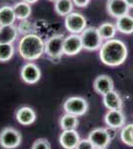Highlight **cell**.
I'll list each match as a JSON object with an SVG mask.
<instances>
[{
  "label": "cell",
  "instance_id": "obj_16",
  "mask_svg": "<svg viewBox=\"0 0 133 149\" xmlns=\"http://www.w3.org/2000/svg\"><path fill=\"white\" fill-rule=\"evenodd\" d=\"M19 32L15 25L0 26V44H13Z\"/></svg>",
  "mask_w": 133,
  "mask_h": 149
},
{
  "label": "cell",
  "instance_id": "obj_12",
  "mask_svg": "<svg viewBox=\"0 0 133 149\" xmlns=\"http://www.w3.org/2000/svg\"><path fill=\"white\" fill-rule=\"evenodd\" d=\"M93 90L98 95H104L105 93L114 90V84L112 79L107 74H100L93 81Z\"/></svg>",
  "mask_w": 133,
  "mask_h": 149
},
{
  "label": "cell",
  "instance_id": "obj_13",
  "mask_svg": "<svg viewBox=\"0 0 133 149\" xmlns=\"http://www.w3.org/2000/svg\"><path fill=\"white\" fill-rule=\"evenodd\" d=\"M104 122L109 128H122L125 124V115L122 110H108L104 115Z\"/></svg>",
  "mask_w": 133,
  "mask_h": 149
},
{
  "label": "cell",
  "instance_id": "obj_30",
  "mask_svg": "<svg viewBox=\"0 0 133 149\" xmlns=\"http://www.w3.org/2000/svg\"><path fill=\"white\" fill-rule=\"evenodd\" d=\"M125 2L129 6V8H133V0H125Z\"/></svg>",
  "mask_w": 133,
  "mask_h": 149
},
{
  "label": "cell",
  "instance_id": "obj_9",
  "mask_svg": "<svg viewBox=\"0 0 133 149\" xmlns=\"http://www.w3.org/2000/svg\"><path fill=\"white\" fill-rule=\"evenodd\" d=\"M21 80L28 85H34L38 83L41 79V70L36 64L29 62L21 68Z\"/></svg>",
  "mask_w": 133,
  "mask_h": 149
},
{
  "label": "cell",
  "instance_id": "obj_15",
  "mask_svg": "<svg viewBox=\"0 0 133 149\" xmlns=\"http://www.w3.org/2000/svg\"><path fill=\"white\" fill-rule=\"evenodd\" d=\"M102 102L108 110H122L123 102L119 93L114 90L102 95Z\"/></svg>",
  "mask_w": 133,
  "mask_h": 149
},
{
  "label": "cell",
  "instance_id": "obj_8",
  "mask_svg": "<svg viewBox=\"0 0 133 149\" xmlns=\"http://www.w3.org/2000/svg\"><path fill=\"white\" fill-rule=\"evenodd\" d=\"M88 139L96 149H105L110 144L112 138L108 133L107 129L97 127L89 132Z\"/></svg>",
  "mask_w": 133,
  "mask_h": 149
},
{
  "label": "cell",
  "instance_id": "obj_19",
  "mask_svg": "<svg viewBox=\"0 0 133 149\" xmlns=\"http://www.w3.org/2000/svg\"><path fill=\"white\" fill-rule=\"evenodd\" d=\"M16 19L13 6L4 5L0 7V26L14 25Z\"/></svg>",
  "mask_w": 133,
  "mask_h": 149
},
{
  "label": "cell",
  "instance_id": "obj_23",
  "mask_svg": "<svg viewBox=\"0 0 133 149\" xmlns=\"http://www.w3.org/2000/svg\"><path fill=\"white\" fill-rule=\"evenodd\" d=\"M79 125L78 116L70 113L64 114L60 119V126L63 130H74Z\"/></svg>",
  "mask_w": 133,
  "mask_h": 149
},
{
  "label": "cell",
  "instance_id": "obj_22",
  "mask_svg": "<svg viewBox=\"0 0 133 149\" xmlns=\"http://www.w3.org/2000/svg\"><path fill=\"white\" fill-rule=\"evenodd\" d=\"M55 11L60 16L66 17L70 13L72 12L74 9V3L72 0H57L54 5Z\"/></svg>",
  "mask_w": 133,
  "mask_h": 149
},
{
  "label": "cell",
  "instance_id": "obj_10",
  "mask_svg": "<svg viewBox=\"0 0 133 149\" xmlns=\"http://www.w3.org/2000/svg\"><path fill=\"white\" fill-rule=\"evenodd\" d=\"M81 35L70 34L65 38L64 41V55L67 56H75L78 55L83 50Z\"/></svg>",
  "mask_w": 133,
  "mask_h": 149
},
{
  "label": "cell",
  "instance_id": "obj_5",
  "mask_svg": "<svg viewBox=\"0 0 133 149\" xmlns=\"http://www.w3.org/2000/svg\"><path fill=\"white\" fill-rule=\"evenodd\" d=\"M86 19L79 12H72L65 17V27L71 34L81 35L86 28Z\"/></svg>",
  "mask_w": 133,
  "mask_h": 149
},
{
  "label": "cell",
  "instance_id": "obj_7",
  "mask_svg": "<svg viewBox=\"0 0 133 149\" xmlns=\"http://www.w3.org/2000/svg\"><path fill=\"white\" fill-rule=\"evenodd\" d=\"M22 136L20 132L12 127H6L0 132V146L5 149H14L20 146Z\"/></svg>",
  "mask_w": 133,
  "mask_h": 149
},
{
  "label": "cell",
  "instance_id": "obj_4",
  "mask_svg": "<svg viewBox=\"0 0 133 149\" xmlns=\"http://www.w3.org/2000/svg\"><path fill=\"white\" fill-rule=\"evenodd\" d=\"M83 48L88 51H96L100 50L103 44V40L100 37L97 28L86 27L81 34Z\"/></svg>",
  "mask_w": 133,
  "mask_h": 149
},
{
  "label": "cell",
  "instance_id": "obj_26",
  "mask_svg": "<svg viewBox=\"0 0 133 149\" xmlns=\"http://www.w3.org/2000/svg\"><path fill=\"white\" fill-rule=\"evenodd\" d=\"M16 27L20 34L27 35L32 33V31L34 30V24L28 19H24V20H20L18 26H16Z\"/></svg>",
  "mask_w": 133,
  "mask_h": 149
},
{
  "label": "cell",
  "instance_id": "obj_18",
  "mask_svg": "<svg viewBox=\"0 0 133 149\" xmlns=\"http://www.w3.org/2000/svg\"><path fill=\"white\" fill-rule=\"evenodd\" d=\"M115 26L117 28V31L122 34H132L133 33V16L130 14L122 16L116 19Z\"/></svg>",
  "mask_w": 133,
  "mask_h": 149
},
{
  "label": "cell",
  "instance_id": "obj_17",
  "mask_svg": "<svg viewBox=\"0 0 133 149\" xmlns=\"http://www.w3.org/2000/svg\"><path fill=\"white\" fill-rule=\"evenodd\" d=\"M16 119L22 125H30L36 120V112L29 107H22L16 111Z\"/></svg>",
  "mask_w": 133,
  "mask_h": 149
},
{
  "label": "cell",
  "instance_id": "obj_27",
  "mask_svg": "<svg viewBox=\"0 0 133 149\" xmlns=\"http://www.w3.org/2000/svg\"><path fill=\"white\" fill-rule=\"evenodd\" d=\"M31 149H51V144L47 139L39 138L33 143Z\"/></svg>",
  "mask_w": 133,
  "mask_h": 149
},
{
  "label": "cell",
  "instance_id": "obj_2",
  "mask_svg": "<svg viewBox=\"0 0 133 149\" xmlns=\"http://www.w3.org/2000/svg\"><path fill=\"white\" fill-rule=\"evenodd\" d=\"M18 52L26 61H36L45 54V42L41 36L34 33L24 35L19 41Z\"/></svg>",
  "mask_w": 133,
  "mask_h": 149
},
{
  "label": "cell",
  "instance_id": "obj_11",
  "mask_svg": "<svg viewBox=\"0 0 133 149\" xmlns=\"http://www.w3.org/2000/svg\"><path fill=\"white\" fill-rule=\"evenodd\" d=\"M129 9V6L127 5L125 0H107L106 2L107 13L115 19L128 14Z\"/></svg>",
  "mask_w": 133,
  "mask_h": 149
},
{
  "label": "cell",
  "instance_id": "obj_31",
  "mask_svg": "<svg viewBox=\"0 0 133 149\" xmlns=\"http://www.w3.org/2000/svg\"><path fill=\"white\" fill-rule=\"evenodd\" d=\"M23 1H25V2H27V3H29L31 5V4H34V3H36V2L38 1V0H23Z\"/></svg>",
  "mask_w": 133,
  "mask_h": 149
},
{
  "label": "cell",
  "instance_id": "obj_20",
  "mask_svg": "<svg viewBox=\"0 0 133 149\" xmlns=\"http://www.w3.org/2000/svg\"><path fill=\"white\" fill-rule=\"evenodd\" d=\"M97 31L100 33V37L102 38L103 41L111 40L115 37L117 33V28L115 24H112L110 22H104L100 24L97 27Z\"/></svg>",
  "mask_w": 133,
  "mask_h": 149
},
{
  "label": "cell",
  "instance_id": "obj_29",
  "mask_svg": "<svg viewBox=\"0 0 133 149\" xmlns=\"http://www.w3.org/2000/svg\"><path fill=\"white\" fill-rule=\"evenodd\" d=\"M74 5L78 6V7H86L89 4L91 0H72Z\"/></svg>",
  "mask_w": 133,
  "mask_h": 149
},
{
  "label": "cell",
  "instance_id": "obj_24",
  "mask_svg": "<svg viewBox=\"0 0 133 149\" xmlns=\"http://www.w3.org/2000/svg\"><path fill=\"white\" fill-rule=\"evenodd\" d=\"M120 139L125 145L133 147V123H128L122 127Z\"/></svg>",
  "mask_w": 133,
  "mask_h": 149
},
{
  "label": "cell",
  "instance_id": "obj_25",
  "mask_svg": "<svg viewBox=\"0 0 133 149\" xmlns=\"http://www.w3.org/2000/svg\"><path fill=\"white\" fill-rule=\"evenodd\" d=\"M15 48L13 44H0V62H8L13 58Z\"/></svg>",
  "mask_w": 133,
  "mask_h": 149
},
{
  "label": "cell",
  "instance_id": "obj_32",
  "mask_svg": "<svg viewBox=\"0 0 133 149\" xmlns=\"http://www.w3.org/2000/svg\"><path fill=\"white\" fill-rule=\"evenodd\" d=\"M49 1H52V2H56L57 0H49Z\"/></svg>",
  "mask_w": 133,
  "mask_h": 149
},
{
  "label": "cell",
  "instance_id": "obj_1",
  "mask_svg": "<svg viewBox=\"0 0 133 149\" xmlns=\"http://www.w3.org/2000/svg\"><path fill=\"white\" fill-rule=\"evenodd\" d=\"M128 56L127 46L119 39L107 40L103 42L100 49V59L102 64L109 67L120 66L126 61Z\"/></svg>",
  "mask_w": 133,
  "mask_h": 149
},
{
  "label": "cell",
  "instance_id": "obj_21",
  "mask_svg": "<svg viewBox=\"0 0 133 149\" xmlns=\"http://www.w3.org/2000/svg\"><path fill=\"white\" fill-rule=\"evenodd\" d=\"M14 13L17 19L19 20H24V19H28L30 17L31 13H32V8L29 3L25 1H20L17 2L16 4H14L13 6Z\"/></svg>",
  "mask_w": 133,
  "mask_h": 149
},
{
  "label": "cell",
  "instance_id": "obj_14",
  "mask_svg": "<svg viewBox=\"0 0 133 149\" xmlns=\"http://www.w3.org/2000/svg\"><path fill=\"white\" fill-rule=\"evenodd\" d=\"M79 140H81V138H79V135L76 131V129L63 130L59 138L60 144L64 149H76Z\"/></svg>",
  "mask_w": 133,
  "mask_h": 149
},
{
  "label": "cell",
  "instance_id": "obj_3",
  "mask_svg": "<svg viewBox=\"0 0 133 149\" xmlns=\"http://www.w3.org/2000/svg\"><path fill=\"white\" fill-rule=\"evenodd\" d=\"M66 36L63 34L53 35L45 42V54L52 61H59L64 55V41Z\"/></svg>",
  "mask_w": 133,
  "mask_h": 149
},
{
  "label": "cell",
  "instance_id": "obj_6",
  "mask_svg": "<svg viewBox=\"0 0 133 149\" xmlns=\"http://www.w3.org/2000/svg\"><path fill=\"white\" fill-rule=\"evenodd\" d=\"M63 107L66 113L76 115V116H81L88 111V103L81 97H71L65 100Z\"/></svg>",
  "mask_w": 133,
  "mask_h": 149
},
{
  "label": "cell",
  "instance_id": "obj_28",
  "mask_svg": "<svg viewBox=\"0 0 133 149\" xmlns=\"http://www.w3.org/2000/svg\"><path fill=\"white\" fill-rule=\"evenodd\" d=\"M76 149H96V148L91 142V140L88 138H86V139H81L79 142L78 143V145H77Z\"/></svg>",
  "mask_w": 133,
  "mask_h": 149
}]
</instances>
